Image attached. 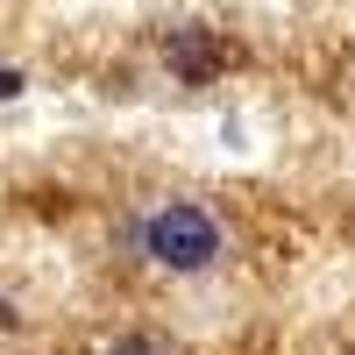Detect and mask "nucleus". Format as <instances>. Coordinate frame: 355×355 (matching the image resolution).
<instances>
[{
	"instance_id": "f257e3e1",
	"label": "nucleus",
	"mask_w": 355,
	"mask_h": 355,
	"mask_svg": "<svg viewBox=\"0 0 355 355\" xmlns=\"http://www.w3.org/2000/svg\"><path fill=\"white\" fill-rule=\"evenodd\" d=\"M220 249H227V242H220V220L206 214L199 199H171V206H157V214L142 220V256L164 263V270H178V277L214 270Z\"/></svg>"
},
{
	"instance_id": "f03ea898",
	"label": "nucleus",
	"mask_w": 355,
	"mask_h": 355,
	"mask_svg": "<svg viewBox=\"0 0 355 355\" xmlns=\"http://www.w3.org/2000/svg\"><path fill=\"white\" fill-rule=\"evenodd\" d=\"M164 64H171V78H178V85H206V78L227 64V50H220L214 28H178V36L164 43Z\"/></svg>"
},
{
	"instance_id": "20e7f679",
	"label": "nucleus",
	"mask_w": 355,
	"mask_h": 355,
	"mask_svg": "<svg viewBox=\"0 0 355 355\" xmlns=\"http://www.w3.org/2000/svg\"><path fill=\"white\" fill-rule=\"evenodd\" d=\"M21 93V71H8V64H0V100H15Z\"/></svg>"
},
{
	"instance_id": "39448f33",
	"label": "nucleus",
	"mask_w": 355,
	"mask_h": 355,
	"mask_svg": "<svg viewBox=\"0 0 355 355\" xmlns=\"http://www.w3.org/2000/svg\"><path fill=\"white\" fill-rule=\"evenodd\" d=\"M0 327H21V313H15V306H8V299H0Z\"/></svg>"
},
{
	"instance_id": "7ed1b4c3",
	"label": "nucleus",
	"mask_w": 355,
	"mask_h": 355,
	"mask_svg": "<svg viewBox=\"0 0 355 355\" xmlns=\"http://www.w3.org/2000/svg\"><path fill=\"white\" fill-rule=\"evenodd\" d=\"M114 355H171V348H164V341H150V334H135V341H121Z\"/></svg>"
}]
</instances>
